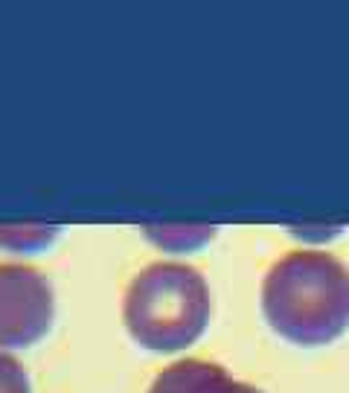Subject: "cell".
<instances>
[{
    "label": "cell",
    "instance_id": "obj_4",
    "mask_svg": "<svg viewBox=\"0 0 349 393\" xmlns=\"http://www.w3.org/2000/svg\"><path fill=\"white\" fill-rule=\"evenodd\" d=\"M148 393H262L254 385L236 382L227 370L213 361L183 359L169 364L164 373L155 376Z\"/></svg>",
    "mask_w": 349,
    "mask_h": 393
},
{
    "label": "cell",
    "instance_id": "obj_2",
    "mask_svg": "<svg viewBox=\"0 0 349 393\" xmlns=\"http://www.w3.org/2000/svg\"><path fill=\"white\" fill-rule=\"evenodd\" d=\"M213 297L204 274L181 262H152L137 274L122 300L128 335L146 350L174 352L195 344L210 324Z\"/></svg>",
    "mask_w": 349,
    "mask_h": 393
},
{
    "label": "cell",
    "instance_id": "obj_1",
    "mask_svg": "<svg viewBox=\"0 0 349 393\" xmlns=\"http://www.w3.org/2000/svg\"><path fill=\"white\" fill-rule=\"evenodd\" d=\"M262 312L277 335L300 347H323L349 324V271L326 251H294L271 265Z\"/></svg>",
    "mask_w": 349,
    "mask_h": 393
},
{
    "label": "cell",
    "instance_id": "obj_5",
    "mask_svg": "<svg viewBox=\"0 0 349 393\" xmlns=\"http://www.w3.org/2000/svg\"><path fill=\"white\" fill-rule=\"evenodd\" d=\"M143 230L155 245H160V248H166V251H174V254L192 251L216 236L213 225H146Z\"/></svg>",
    "mask_w": 349,
    "mask_h": 393
},
{
    "label": "cell",
    "instance_id": "obj_3",
    "mask_svg": "<svg viewBox=\"0 0 349 393\" xmlns=\"http://www.w3.org/2000/svg\"><path fill=\"white\" fill-rule=\"evenodd\" d=\"M56 317L53 282L32 265H0V347H32Z\"/></svg>",
    "mask_w": 349,
    "mask_h": 393
},
{
    "label": "cell",
    "instance_id": "obj_6",
    "mask_svg": "<svg viewBox=\"0 0 349 393\" xmlns=\"http://www.w3.org/2000/svg\"><path fill=\"white\" fill-rule=\"evenodd\" d=\"M56 236L58 227L53 225H0V248H9L15 254L41 251Z\"/></svg>",
    "mask_w": 349,
    "mask_h": 393
},
{
    "label": "cell",
    "instance_id": "obj_7",
    "mask_svg": "<svg viewBox=\"0 0 349 393\" xmlns=\"http://www.w3.org/2000/svg\"><path fill=\"white\" fill-rule=\"evenodd\" d=\"M0 393H30V376L23 364L0 350Z\"/></svg>",
    "mask_w": 349,
    "mask_h": 393
}]
</instances>
